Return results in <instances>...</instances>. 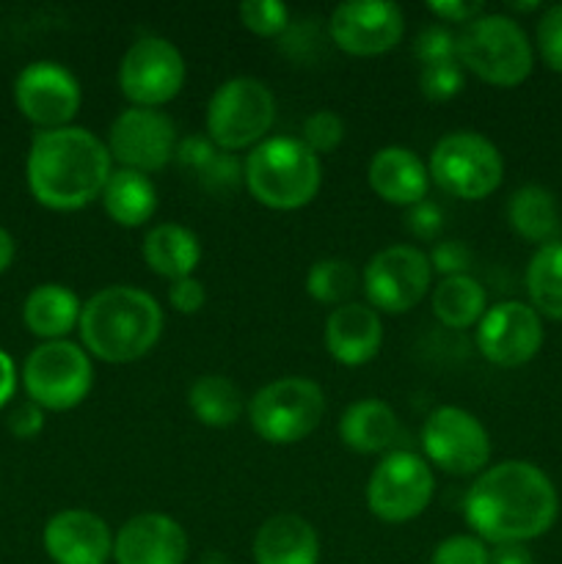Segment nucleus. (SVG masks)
<instances>
[{"mask_svg": "<svg viewBox=\"0 0 562 564\" xmlns=\"http://www.w3.org/2000/svg\"><path fill=\"white\" fill-rule=\"evenodd\" d=\"M529 306L549 319H562V240L540 246L527 264Z\"/></svg>", "mask_w": 562, "mask_h": 564, "instance_id": "nucleus-30", "label": "nucleus"}, {"mask_svg": "<svg viewBox=\"0 0 562 564\" xmlns=\"http://www.w3.org/2000/svg\"><path fill=\"white\" fill-rule=\"evenodd\" d=\"M534 44H538V53L543 58V64L551 72H556V75H562V3L549 6L540 14L538 31H534Z\"/></svg>", "mask_w": 562, "mask_h": 564, "instance_id": "nucleus-35", "label": "nucleus"}, {"mask_svg": "<svg viewBox=\"0 0 562 564\" xmlns=\"http://www.w3.org/2000/svg\"><path fill=\"white\" fill-rule=\"evenodd\" d=\"M242 185L262 207L292 213L317 198L323 163L301 138H264L242 163Z\"/></svg>", "mask_w": 562, "mask_h": 564, "instance_id": "nucleus-4", "label": "nucleus"}, {"mask_svg": "<svg viewBox=\"0 0 562 564\" xmlns=\"http://www.w3.org/2000/svg\"><path fill=\"white\" fill-rule=\"evenodd\" d=\"M339 441L356 455H389L402 438L400 419L383 400H356L339 416Z\"/></svg>", "mask_w": 562, "mask_h": 564, "instance_id": "nucleus-22", "label": "nucleus"}, {"mask_svg": "<svg viewBox=\"0 0 562 564\" xmlns=\"http://www.w3.org/2000/svg\"><path fill=\"white\" fill-rule=\"evenodd\" d=\"M251 554L253 564H317L320 538L306 518L281 512L257 529Z\"/></svg>", "mask_w": 562, "mask_h": 564, "instance_id": "nucleus-23", "label": "nucleus"}, {"mask_svg": "<svg viewBox=\"0 0 562 564\" xmlns=\"http://www.w3.org/2000/svg\"><path fill=\"white\" fill-rule=\"evenodd\" d=\"M422 449L430 466L452 477H477L490 463V435L474 413L441 405L422 427Z\"/></svg>", "mask_w": 562, "mask_h": 564, "instance_id": "nucleus-12", "label": "nucleus"}, {"mask_svg": "<svg viewBox=\"0 0 562 564\" xmlns=\"http://www.w3.org/2000/svg\"><path fill=\"white\" fill-rule=\"evenodd\" d=\"M325 350L342 367H364L383 345V323L369 303H342L325 319Z\"/></svg>", "mask_w": 562, "mask_h": 564, "instance_id": "nucleus-20", "label": "nucleus"}, {"mask_svg": "<svg viewBox=\"0 0 562 564\" xmlns=\"http://www.w3.org/2000/svg\"><path fill=\"white\" fill-rule=\"evenodd\" d=\"M325 416L323 386L309 378H279L248 402V422L262 441L290 446L309 438Z\"/></svg>", "mask_w": 562, "mask_h": 564, "instance_id": "nucleus-8", "label": "nucleus"}, {"mask_svg": "<svg viewBox=\"0 0 562 564\" xmlns=\"http://www.w3.org/2000/svg\"><path fill=\"white\" fill-rule=\"evenodd\" d=\"M91 386V356L69 339L42 341L22 364V389L42 411H72L86 400Z\"/></svg>", "mask_w": 562, "mask_h": 564, "instance_id": "nucleus-9", "label": "nucleus"}, {"mask_svg": "<svg viewBox=\"0 0 562 564\" xmlns=\"http://www.w3.org/2000/svg\"><path fill=\"white\" fill-rule=\"evenodd\" d=\"M14 105L39 130H61L80 110V83L58 61H31L14 80Z\"/></svg>", "mask_w": 562, "mask_h": 564, "instance_id": "nucleus-15", "label": "nucleus"}, {"mask_svg": "<svg viewBox=\"0 0 562 564\" xmlns=\"http://www.w3.org/2000/svg\"><path fill=\"white\" fill-rule=\"evenodd\" d=\"M441 229H444V213H441L439 204L419 202L406 209V231L417 237V240H435Z\"/></svg>", "mask_w": 562, "mask_h": 564, "instance_id": "nucleus-40", "label": "nucleus"}, {"mask_svg": "<svg viewBox=\"0 0 562 564\" xmlns=\"http://www.w3.org/2000/svg\"><path fill=\"white\" fill-rule=\"evenodd\" d=\"M176 124L158 108H127L108 130L110 160L119 169L154 174L163 171L176 154Z\"/></svg>", "mask_w": 562, "mask_h": 564, "instance_id": "nucleus-14", "label": "nucleus"}, {"mask_svg": "<svg viewBox=\"0 0 562 564\" xmlns=\"http://www.w3.org/2000/svg\"><path fill=\"white\" fill-rule=\"evenodd\" d=\"M42 545L53 564H108L114 534L105 518L91 510H61L44 523Z\"/></svg>", "mask_w": 562, "mask_h": 564, "instance_id": "nucleus-19", "label": "nucleus"}, {"mask_svg": "<svg viewBox=\"0 0 562 564\" xmlns=\"http://www.w3.org/2000/svg\"><path fill=\"white\" fill-rule=\"evenodd\" d=\"M430 182L463 202H479L499 191L505 160L494 141L474 130L446 132L430 152Z\"/></svg>", "mask_w": 562, "mask_h": 564, "instance_id": "nucleus-7", "label": "nucleus"}, {"mask_svg": "<svg viewBox=\"0 0 562 564\" xmlns=\"http://www.w3.org/2000/svg\"><path fill=\"white\" fill-rule=\"evenodd\" d=\"M512 11H538L540 3L538 0H532V3H510Z\"/></svg>", "mask_w": 562, "mask_h": 564, "instance_id": "nucleus-48", "label": "nucleus"}, {"mask_svg": "<svg viewBox=\"0 0 562 564\" xmlns=\"http://www.w3.org/2000/svg\"><path fill=\"white\" fill-rule=\"evenodd\" d=\"M345 138V121H342L339 113L334 110H314L312 116H306L303 121V132L301 141L312 149L314 154H328L334 152L336 147Z\"/></svg>", "mask_w": 562, "mask_h": 564, "instance_id": "nucleus-34", "label": "nucleus"}, {"mask_svg": "<svg viewBox=\"0 0 562 564\" xmlns=\"http://www.w3.org/2000/svg\"><path fill=\"white\" fill-rule=\"evenodd\" d=\"M215 152H218V147H215L207 135H191V138H182V141L176 143L174 160L180 163L182 171L196 176L198 171L215 158Z\"/></svg>", "mask_w": 562, "mask_h": 564, "instance_id": "nucleus-41", "label": "nucleus"}, {"mask_svg": "<svg viewBox=\"0 0 562 564\" xmlns=\"http://www.w3.org/2000/svg\"><path fill=\"white\" fill-rule=\"evenodd\" d=\"M428 259L433 273H439L441 279H450V275H468V270H472V251H468L466 242L461 240L435 242L433 251L428 253Z\"/></svg>", "mask_w": 562, "mask_h": 564, "instance_id": "nucleus-39", "label": "nucleus"}, {"mask_svg": "<svg viewBox=\"0 0 562 564\" xmlns=\"http://www.w3.org/2000/svg\"><path fill=\"white\" fill-rule=\"evenodd\" d=\"M187 77L185 58L180 47L163 36H141L121 55L119 91L132 102V108H163L182 91Z\"/></svg>", "mask_w": 562, "mask_h": 564, "instance_id": "nucleus-11", "label": "nucleus"}, {"mask_svg": "<svg viewBox=\"0 0 562 564\" xmlns=\"http://www.w3.org/2000/svg\"><path fill=\"white\" fill-rule=\"evenodd\" d=\"M80 312V297L69 286L39 284L28 292L25 303H22V323L36 339L58 341L77 328Z\"/></svg>", "mask_w": 562, "mask_h": 564, "instance_id": "nucleus-25", "label": "nucleus"}, {"mask_svg": "<svg viewBox=\"0 0 562 564\" xmlns=\"http://www.w3.org/2000/svg\"><path fill=\"white\" fill-rule=\"evenodd\" d=\"M430 308L444 328L468 330L477 328L483 314L488 312V297L474 275H450L433 286Z\"/></svg>", "mask_w": 562, "mask_h": 564, "instance_id": "nucleus-28", "label": "nucleus"}, {"mask_svg": "<svg viewBox=\"0 0 562 564\" xmlns=\"http://www.w3.org/2000/svg\"><path fill=\"white\" fill-rule=\"evenodd\" d=\"M6 427H9V433L20 441L36 438L44 430V411L31 400L20 402V405L11 408L9 416H6Z\"/></svg>", "mask_w": 562, "mask_h": 564, "instance_id": "nucleus-43", "label": "nucleus"}, {"mask_svg": "<svg viewBox=\"0 0 562 564\" xmlns=\"http://www.w3.org/2000/svg\"><path fill=\"white\" fill-rule=\"evenodd\" d=\"M406 33V17L389 0H347L328 17V36L342 53L372 58L395 50Z\"/></svg>", "mask_w": 562, "mask_h": 564, "instance_id": "nucleus-16", "label": "nucleus"}, {"mask_svg": "<svg viewBox=\"0 0 562 564\" xmlns=\"http://www.w3.org/2000/svg\"><path fill=\"white\" fill-rule=\"evenodd\" d=\"M14 257H17L14 237H11L9 229H3V226H0V273H6V270L14 264Z\"/></svg>", "mask_w": 562, "mask_h": 564, "instance_id": "nucleus-47", "label": "nucleus"}, {"mask_svg": "<svg viewBox=\"0 0 562 564\" xmlns=\"http://www.w3.org/2000/svg\"><path fill=\"white\" fill-rule=\"evenodd\" d=\"M463 86H466V72L457 61L430 64L422 66V72H419V88H422L424 99H430V102H446V99L457 97Z\"/></svg>", "mask_w": 562, "mask_h": 564, "instance_id": "nucleus-33", "label": "nucleus"}, {"mask_svg": "<svg viewBox=\"0 0 562 564\" xmlns=\"http://www.w3.org/2000/svg\"><path fill=\"white\" fill-rule=\"evenodd\" d=\"M463 72L496 88H516L532 75L534 50L521 22L510 14H479L455 33Z\"/></svg>", "mask_w": 562, "mask_h": 564, "instance_id": "nucleus-5", "label": "nucleus"}, {"mask_svg": "<svg viewBox=\"0 0 562 564\" xmlns=\"http://www.w3.org/2000/svg\"><path fill=\"white\" fill-rule=\"evenodd\" d=\"M99 202H102L105 213L116 226L138 229L158 213V187L147 174L114 169Z\"/></svg>", "mask_w": 562, "mask_h": 564, "instance_id": "nucleus-27", "label": "nucleus"}, {"mask_svg": "<svg viewBox=\"0 0 562 564\" xmlns=\"http://www.w3.org/2000/svg\"><path fill=\"white\" fill-rule=\"evenodd\" d=\"M428 11L439 17L441 22H452V25L463 28L477 20L479 14H485V3L483 0H430Z\"/></svg>", "mask_w": 562, "mask_h": 564, "instance_id": "nucleus-44", "label": "nucleus"}, {"mask_svg": "<svg viewBox=\"0 0 562 564\" xmlns=\"http://www.w3.org/2000/svg\"><path fill=\"white\" fill-rule=\"evenodd\" d=\"M367 182L380 202L408 209L428 198L430 171L411 149L383 147L369 160Z\"/></svg>", "mask_w": 562, "mask_h": 564, "instance_id": "nucleus-21", "label": "nucleus"}, {"mask_svg": "<svg viewBox=\"0 0 562 564\" xmlns=\"http://www.w3.org/2000/svg\"><path fill=\"white\" fill-rule=\"evenodd\" d=\"M507 224L518 237L538 246L560 242L562 215L556 196L543 185H523L507 198Z\"/></svg>", "mask_w": 562, "mask_h": 564, "instance_id": "nucleus-26", "label": "nucleus"}, {"mask_svg": "<svg viewBox=\"0 0 562 564\" xmlns=\"http://www.w3.org/2000/svg\"><path fill=\"white\" fill-rule=\"evenodd\" d=\"M187 408L204 427L224 430L240 419L242 394L224 375H198L187 389Z\"/></svg>", "mask_w": 562, "mask_h": 564, "instance_id": "nucleus-29", "label": "nucleus"}, {"mask_svg": "<svg viewBox=\"0 0 562 564\" xmlns=\"http://www.w3.org/2000/svg\"><path fill=\"white\" fill-rule=\"evenodd\" d=\"M364 295L375 312L406 314L422 303L433 286L428 253L413 246H389L364 268Z\"/></svg>", "mask_w": 562, "mask_h": 564, "instance_id": "nucleus-13", "label": "nucleus"}, {"mask_svg": "<svg viewBox=\"0 0 562 564\" xmlns=\"http://www.w3.org/2000/svg\"><path fill=\"white\" fill-rule=\"evenodd\" d=\"M114 160L99 135L86 127L39 130L25 160L28 191L53 213H75L102 196Z\"/></svg>", "mask_w": 562, "mask_h": 564, "instance_id": "nucleus-2", "label": "nucleus"}, {"mask_svg": "<svg viewBox=\"0 0 562 564\" xmlns=\"http://www.w3.org/2000/svg\"><path fill=\"white\" fill-rule=\"evenodd\" d=\"M358 290V273L347 259L325 257L309 268L306 273V292L312 301L323 306H342L350 303L353 292Z\"/></svg>", "mask_w": 562, "mask_h": 564, "instance_id": "nucleus-31", "label": "nucleus"}, {"mask_svg": "<svg viewBox=\"0 0 562 564\" xmlns=\"http://www.w3.org/2000/svg\"><path fill=\"white\" fill-rule=\"evenodd\" d=\"M204 564H226V560L220 554H209L207 560H204Z\"/></svg>", "mask_w": 562, "mask_h": 564, "instance_id": "nucleus-49", "label": "nucleus"}, {"mask_svg": "<svg viewBox=\"0 0 562 564\" xmlns=\"http://www.w3.org/2000/svg\"><path fill=\"white\" fill-rule=\"evenodd\" d=\"M490 564H534V556L523 543H505L490 549Z\"/></svg>", "mask_w": 562, "mask_h": 564, "instance_id": "nucleus-45", "label": "nucleus"}, {"mask_svg": "<svg viewBox=\"0 0 562 564\" xmlns=\"http://www.w3.org/2000/svg\"><path fill=\"white\" fill-rule=\"evenodd\" d=\"M169 303L176 314H196L202 312L204 303H207V290H204V284L196 279V275L171 281Z\"/></svg>", "mask_w": 562, "mask_h": 564, "instance_id": "nucleus-42", "label": "nucleus"}, {"mask_svg": "<svg viewBox=\"0 0 562 564\" xmlns=\"http://www.w3.org/2000/svg\"><path fill=\"white\" fill-rule=\"evenodd\" d=\"M433 496V466L417 452H389L375 463L367 479V507L383 523L413 521L428 510Z\"/></svg>", "mask_w": 562, "mask_h": 564, "instance_id": "nucleus-10", "label": "nucleus"}, {"mask_svg": "<svg viewBox=\"0 0 562 564\" xmlns=\"http://www.w3.org/2000/svg\"><path fill=\"white\" fill-rule=\"evenodd\" d=\"M275 121V97L257 77H229L207 102V138L220 152H242L268 138Z\"/></svg>", "mask_w": 562, "mask_h": 564, "instance_id": "nucleus-6", "label": "nucleus"}, {"mask_svg": "<svg viewBox=\"0 0 562 564\" xmlns=\"http://www.w3.org/2000/svg\"><path fill=\"white\" fill-rule=\"evenodd\" d=\"M141 257L154 275L165 281H180L193 275V270L202 262V242L196 231L187 226L158 224L143 237Z\"/></svg>", "mask_w": 562, "mask_h": 564, "instance_id": "nucleus-24", "label": "nucleus"}, {"mask_svg": "<svg viewBox=\"0 0 562 564\" xmlns=\"http://www.w3.org/2000/svg\"><path fill=\"white\" fill-rule=\"evenodd\" d=\"M413 50H417V58L422 61V66L450 64V61H457L455 33L446 31L444 25L424 28V31L417 36Z\"/></svg>", "mask_w": 562, "mask_h": 564, "instance_id": "nucleus-38", "label": "nucleus"}, {"mask_svg": "<svg viewBox=\"0 0 562 564\" xmlns=\"http://www.w3.org/2000/svg\"><path fill=\"white\" fill-rule=\"evenodd\" d=\"M196 182L207 193H229L240 187L242 182V165L235 154L229 152H215V158L204 165L196 174Z\"/></svg>", "mask_w": 562, "mask_h": 564, "instance_id": "nucleus-37", "label": "nucleus"}, {"mask_svg": "<svg viewBox=\"0 0 562 564\" xmlns=\"http://www.w3.org/2000/svg\"><path fill=\"white\" fill-rule=\"evenodd\" d=\"M163 323V308L149 292L114 284L83 303L77 334L88 356L105 364H132L154 350Z\"/></svg>", "mask_w": 562, "mask_h": 564, "instance_id": "nucleus-3", "label": "nucleus"}, {"mask_svg": "<svg viewBox=\"0 0 562 564\" xmlns=\"http://www.w3.org/2000/svg\"><path fill=\"white\" fill-rule=\"evenodd\" d=\"M191 540L180 521L163 512H141L114 534L116 564H185Z\"/></svg>", "mask_w": 562, "mask_h": 564, "instance_id": "nucleus-18", "label": "nucleus"}, {"mask_svg": "<svg viewBox=\"0 0 562 564\" xmlns=\"http://www.w3.org/2000/svg\"><path fill=\"white\" fill-rule=\"evenodd\" d=\"M430 564H490V549L474 534H452L435 545Z\"/></svg>", "mask_w": 562, "mask_h": 564, "instance_id": "nucleus-36", "label": "nucleus"}, {"mask_svg": "<svg viewBox=\"0 0 562 564\" xmlns=\"http://www.w3.org/2000/svg\"><path fill=\"white\" fill-rule=\"evenodd\" d=\"M560 496L549 474L527 460H501L474 477L463 496V518L485 545L538 540L554 527Z\"/></svg>", "mask_w": 562, "mask_h": 564, "instance_id": "nucleus-1", "label": "nucleus"}, {"mask_svg": "<svg viewBox=\"0 0 562 564\" xmlns=\"http://www.w3.org/2000/svg\"><path fill=\"white\" fill-rule=\"evenodd\" d=\"M17 391V367L14 358L9 356L6 350H0V411L11 402Z\"/></svg>", "mask_w": 562, "mask_h": 564, "instance_id": "nucleus-46", "label": "nucleus"}, {"mask_svg": "<svg viewBox=\"0 0 562 564\" xmlns=\"http://www.w3.org/2000/svg\"><path fill=\"white\" fill-rule=\"evenodd\" d=\"M237 17L246 31L262 39H275L290 28V9L279 0H242L237 6Z\"/></svg>", "mask_w": 562, "mask_h": 564, "instance_id": "nucleus-32", "label": "nucleus"}, {"mask_svg": "<svg viewBox=\"0 0 562 564\" xmlns=\"http://www.w3.org/2000/svg\"><path fill=\"white\" fill-rule=\"evenodd\" d=\"M474 339L485 361L516 369L532 361L543 347V319L529 303L501 301L483 314Z\"/></svg>", "mask_w": 562, "mask_h": 564, "instance_id": "nucleus-17", "label": "nucleus"}]
</instances>
